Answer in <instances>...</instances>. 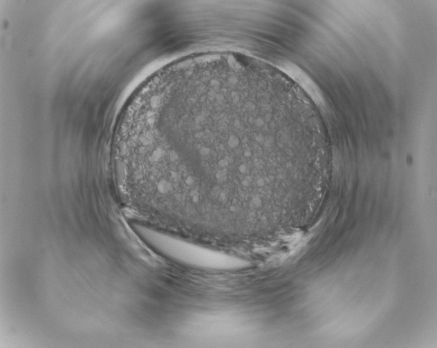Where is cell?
<instances>
[{
    "label": "cell",
    "instance_id": "1",
    "mask_svg": "<svg viewBox=\"0 0 437 348\" xmlns=\"http://www.w3.org/2000/svg\"><path fill=\"white\" fill-rule=\"evenodd\" d=\"M252 88L245 77L223 72L182 76L170 86L152 134L166 198L214 207L252 201L261 186Z\"/></svg>",
    "mask_w": 437,
    "mask_h": 348
}]
</instances>
